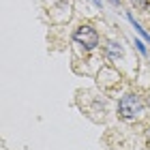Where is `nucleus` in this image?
Masks as SVG:
<instances>
[{
  "instance_id": "f257e3e1",
  "label": "nucleus",
  "mask_w": 150,
  "mask_h": 150,
  "mask_svg": "<svg viewBox=\"0 0 150 150\" xmlns=\"http://www.w3.org/2000/svg\"><path fill=\"white\" fill-rule=\"evenodd\" d=\"M144 110V101L137 94H125L118 101V116L122 120H135Z\"/></svg>"
},
{
  "instance_id": "f03ea898",
  "label": "nucleus",
  "mask_w": 150,
  "mask_h": 150,
  "mask_svg": "<svg viewBox=\"0 0 150 150\" xmlns=\"http://www.w3.org/2000/svg\"><path fill=\"white\" fill-rule=\"evenodd\" d=\"M73 41L79 45H84L86 50H92V47L99 45V35L92 26H79L77 30L73 32Z\"/></svg>"
},
{
  "instance_id": "7ed1b4c3",
  "label": "nucleus",
  "mask_w": 150,
  "mask_h": 150,
  "mask_svg": "<svg viewBox=\"0 0 150 150\" xmlns=\"http://www.w3.org/2000/svg\"><path fill=\"white\" fill-rule=\"evenodd\" d=\"M127 19H129V22H131V24H133V28H135V30H137V35H142V37H144V39L148 41V45H150V35H148V32H146L144 28H142V26H139L137 22H135V17L131 15V13H127Z\"/></svg>"
},
{
  "instance_id": "20e7f679",
  "label": "nucleus",
  "mask_w": 150,
  "mask_h": 150,
  "mask_svg": "<svg viewBox=\"0 0 150 150\" xmlns=\"http://www.w3.org/2000/svg\"><path fill=\"white\" fill-rule=\"evenodd\" d=\"M110 56H122V47H120V43H114V41H112V43H110Z\"/></svg>"
},
{
  "instance_id": "39448f33",
  "label": "nucleus",
  "mask_w": 150,
  "mask_h": 150,
  "mask_svg": "<svg viewBox=\"0 0 150 150\" xmlns=\"http://www.w3.org/2000/svg\"><path fill=\"white\" fill-rule=\"evenodd\" d=\"M135 45H137V50H139L142 54H146V45L142 43V41H135Z\"/></svg>"
},
{
  "instance_id": "423d86ee",
  "label": "nucleus",
  "mask_w": 150,
  "mask_h": 150,
  "mask_svg": "<svg viewBox=\"0 0 150 150\" xmlns=\"http://www.w3.org/2000/svg\"><path fill=\"white\" fill-rule=\"evenodd\" d=\"M92 2H94V4H97V6H101V0H92Z\"/></svg>"
},
{
  "instance_id": "0eeeda50",
  "label": "nucleus",
  "mask_w": 150,
  "mask_h": 150,
  "mask_svg": "<svg viewBox=\"0 0 150 150\" xmlns=\"http://www.w3.org/2000/svg\"><path fill=\"white\" fill-rule=\"evenodd\" d=\"M146 103H148V107H150V97H148V101H146Z\"/></svg>"
},
{
  "instance_id": "6e6552de",
  "label": "nucleus",
  "mask_w": 150,
  "mask_h": 150,
  "mask_svg": "<svg viewBox=\"0 0 150 150\" xmlns=\"http://www.w3.org/2000/svg\"><path fill=\"white\" fill-rule=\"evenodd\" d=\"M112 2H114V4H118V0H112Z\"/></svg>"
},
{
  "instance_id": "1a4fd4ad",
  "label": "nucleus",
  "mask_w": 150,
  "mask_h": 150,
  "mask_svg": "<svg viewBox=\"0 0 150 150\" xmlns=\"http://www.w3.org/2000/svg\"><path fill=\"white\" fill-rule=\"evenodd\" d=\"M148 139H150V129H148Z\"/></svg>"
}]
</instances>
